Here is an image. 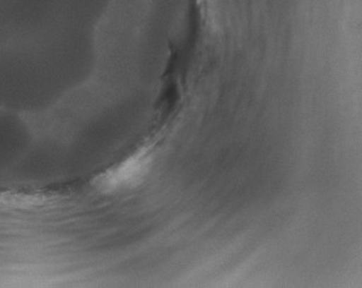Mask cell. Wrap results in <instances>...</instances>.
<instances>
[{"instance_id": "cell-3", "label": "cell", "mask_w": 362, "mask_h": 288, "mask_svg": "<svg viewBox=\"0 0 362 288\" xmlns=\"http://www.w3.org/2000/svg\"><path fill=\"white\" fill-rule=\"evenodd\" d=\"M149 148H142L118 165L97 177L94 186L103 193H114L136 186L145 177L151 166Z\"/></svg>"}, {"instance_id": "cell-2", "label": "cell", "mask_w": 362, "mask_h": 288, "mask_svg": "<svg viewBox=\"0 0 362 288\" xmlns=\"http://www.w3.org/2000/svg\"><path fill=\"white\" fill-rule=\"evenodd\" d=\"M105 0H0V31L22 37L53 28L86 27Z\"/></svg>"}, {"instance_id": "cell-1", "label": "cell", "mask_w": 362, "mask_h": 288, "mask_svg": "<svg viewBox=\"0 0 362 288\" xmlns=\"http://www.w3.org/2000/svg\"><path fill=\"white\" fill-rule=\"evenodd\" d=\"M84 28H53L0 49V104L31 109L49 102L83 73Z\"/></svg>"}]
</instances>
